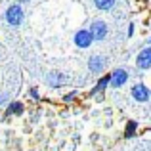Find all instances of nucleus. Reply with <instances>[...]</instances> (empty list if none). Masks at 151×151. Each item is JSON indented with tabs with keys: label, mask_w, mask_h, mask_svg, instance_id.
<instances>
[{
	"label": "nucleus",
	"mask_w": 151,
	"mask_h": 151,
	"mask_svg": "<svg viewBox=\"0 0 151 151\" xmlns=\"http://www.w3.org/2000/svg\"><path fill=\"white\" fill-rule=\"evenodd\" d=\"M6 21L10 23V25H19V23L23 21V10H21V6L14 4V6L8 8V12H6Z\"/></svg>",
	"instance_id": "f257e3e1"
},
{
	"label": "nucleus",
	"mask_w": 151,
	"mask_h": 151,
	"mask_svg": "<svg viewBox=\"0 0 151 151\" xmlns=\"http://www.w3.org/2000/svg\"><path fill=\"white\" fill-rule=\"evenodd\" d=\"M88 35L92 37V40H94V38H96V40H101V38H105V35H107L105 23H103V21H94L92 25H90Z\"/></svg>",
	"instance_id": "f03ea898"
},
{
	"label": "nucleus",
	"mask_w": 151,
	"mask_h": 151,
	"mask_svg": "<svg viewBox=\"0 0 151 151\" xmlns=\"http://www.w3.org/2000/svg\"><path fill=\"white\" fill-rule=\"evenodd\" d=\"M126 78H128V73L124 69H117L113 75H109V82L113 86H122L126 82Z\"/></svg>",
	"instance_id": "7ed1b4c3"
},
{
	"label": "nucleus",
	"mask_w": 151,
	"mask_h": 151,
	"mask_svg": "<svg viewBox=\"0 0 151 151\" xmlns=\"http://www.w3.org/2000/svg\"><path fill=\"white\" fill-rule=\"evenodd\" d=\"M132 96L136 98L138 101H147V100H149V90L145 88L144 84H136V86L132 88Z\"/></svg>",
	"instance_id": "20e7f679"
},
{
	"label": "nucleus",
	"mask_w": 151,
	"mask_h": 151,
	"mask_svg": "<svg viewBox=\"0 0 151 151\" xmlns=\"http://www.w3.org/2000/svg\"><path fill=\"white\" fill-rule=\"evenodd\" d=\"M75 42H77V46H81V48H88V46L92 44V37L88 35V31H78L77 37H75Z\"/></svg>",
	"instance_id": "39448f33"
},
{
	"label": "nucleus",
	"mask_w": 151,
	"mask_h": 151,
	"mask_svg": "<svg viewBox=\"0 0 151 151\" xmlns=\"http://www.w3.org/2000/svg\"><path fill=\"white\" fill-rule=\"evenodd\" d=\"M138 65H140L142 69H149L151 67V50L149 48L142 50V54L138 55Z\"/></svg>",
	"instance_id": "423d86ee"
},
{
	"label": "nucleus",
	"mask_w": 151,
	"mask_h": 151,
	"mask_svg": "<svg viewBox=\"0 0 151 151\" xmlns=\"http://www.w3.org/2000/svg\"><path fill=\"white\" fill-rule=\"evenodd\" d=\"M88 65H90V69H92V73H98V71H101L103 67H105V59L100 58V55H92Z\"/></svg>",
	"instance_id": "0eeeda50"
},
{
	"label": "nucleus",
	"mask_w": 151,
	"mask_h": 151,
	"mask_svg": "<svg viewBox=\"0 0 151 151\" xmlns=\"http://www.w3.org/2000/svg\"><path fill=\"white\" fill-rule=\"evenodd\" d=\"M94 2L100 10H111L115 6V0H94Z\"/></svg>",
	"instance_id": "6e6552de"
},
{
	"label": "nucleus",
	"mask_w": 151,
	"mask_h": 151,
	"mask_svg": "<svg viewBox=\"0 0 151 151\" xmlns=\"http://www.w3.org/2000/svg\"><path fill=\"white\" fill-rule=\"evenodd\" d=\"M19 115V113H23V105L21 103H12L10 107H8V115Z\"/></svg>",
	"instance_id": "1a4fd4ad"
},
{
	"label": "nucleus",
	"mask_w": 151,
	"mask_h": 151,
	"mask_svg": "<svg viewBox=\"0 0 151 151\" xmlns=\"http://www.w3.org/2000/svg\"><path fill=\"white\" fill-rule=\"evenodd\" d=\"M107 84H109V75H105V77H103L101 81L98 82V86H96V88L92 90V94H96V92H100V90H103V88H105Z\"/></svg>",
	"instance_id": "9d476101"
},
{
	"label": "nucleus",
	"mask_w": 151,
	"mask_h": 151,
	"mask_svg": "<svg viewBox=\"0 0 151 151\" xmlns=\"http://www.w3.org/2000/svg\"><path fill=\"white\" fill-rule=\"evenodd\" d=\"M136 128H138V126H136V122H134V121H130L128 124H126V132H124V136H126V138H130V136L134 134V130H136Z\"/></svg>",
	"instance_id": "9b49d317"
},
{
	"label": "nucleus",
	"mask_w": 151,
	"mask_h": 151,
	"mask_svg": "<svg viewBox=\"0 0 151 151\" xmlns=\"http://www.w3.org/2000/svg\"><path fill=\"white\" fill-rule=\"evenodd\" d=\"M61 78H63V75H58V73H54V75H52V84H58V81H61Z\"/></svg>",
	"instance_id": "f8f14e48"
},
{
	"label": "nucleus",
	"mask_w": 151,
	"mask_h": 151,
	"mask_svg": "<svg viewBox=\"0 0 151 151\" xmlns=\"http://www.w3.org/2000/svg\"><path fill=\"white\" fill-rule=\"evenodd\" d=\"M75 98H77V92H71V94H69V96H67V98H65V100H67V101H71V100H75Z\"/></svg>",
	"instance_id": "ddd939ff"
},
{
	"label": "nucleus",
	"mask_w": 151,
	"mask_h": 151,
	"mask_svg": "<svg viewBox=\"0 0 151 151\" xmlns=\"http://www.w3.org/2000/svg\"><path fill=\"white\" fill-rule=\"evenodd\" d=\"M19 2H29V0H19Z\"/></svg>",
	"instance_id": "4468645a"
},
{
	"label": "nucleus",
	"mask_w": 151,
	"mask_h": 151,
	"mask_svg": "<svg viewBox=\"0 0 151 151\" xmlns=\"http://www.w3.org/2000/svg\"><path fill=\"white\" fill-rule=\"evenodd\" d=\"M0 103H2V96H0Z\"/></svg>",
	"instance_id": "2eb2a0df"
}]
</instances>
